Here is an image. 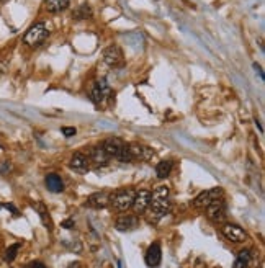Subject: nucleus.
Returning <instances> with one entry per match:
<instances>
[{"mask_svg":"<svg viewBox=\"0 0 265 268\" xmlns=\"http://www.w3.org/2000/svg\"><path fill=\"white\" fill-rule=\"evenodd\" d=\"M125 146V142L121 141V139L118 137H108V139H105L103 144H102V149L105 151V154L108 155V157H118L120 152H121V149H123Z\"/></svg>","mask_w":265,"mask_h":268,"instance_id":"obj_10","label":"nucleus"},{"mask_svg":"<svg viewBox=\"0 0 265 268\" xmlns=\"http://www.w3.org/2000/svg\"><path fill=\"white\" fill-rule=\"evenodd\" d=\"M221 232L222 235L227 239V240H231V242H234V244H239V242H244V240L247 239V234H246V230H244L242 227L239 226H236V224H222L221 226Z\"/></svg>","mask_w":265,"mask_h":268,"instance_id":"obj_6","label":"nucleus"},{"mask_svg":"<svg viewBox=\"0 0 265 268\" xmlns=\"http://www.w3.org/2000/svg\"><path fill=\"white\" fill-rule=\"evenodd\" d=\"M147 210H149V213H151V218L154 219V221H157V219L164 218L169 211H171V200H169V198H154L152 196Z\"/></svg>","mask_w":265,"mask_h":268,"instance_id":"obj_4","label":"nucleus"},{"mask_svg":"<svg viewBox=\"0 0 265 268\" xmlns=\"http://www.w3.org/2000/svg\"><path fill=\"white\" fill-rule=\"evenodd\" d=\"M88 160L90 162H93L95 165H100V167H103V165H107L108 164V155L105 154V151L102 149V146H98V147H92L88 151Z\"/></svg>","mask_w":265,"mask_h":268,"instance_id":"obj_16","label":"nucleus"},{"mask_svg":"<svg viewBox=\"0 0 265 268\" xmlns=\"http://www.w3.org/2000/svg\"><path fill=\"white\" fill-rule=\"evenodd\" d=\"M61 226L64 227V229H72L74 226H76V224H74V221H72V219H66V221L62 223Z\"/></svg>","mask_w":265,"mask_h":268,"instance_id":"obj_26","label":"nucleus"},{"mask_svg":"<svg viewBox=\"0 0 265 268\" xmlns=\"http://www.w3.org/2000/svg\"><path fill=\"white\" fill-rule=\"evenodd\" d=\"M222 196V190L220 186H216V188H210L206 191H201L200 195L193 200V208H198V210H205L206 206H210L211 203L215 200H218V198Z\"/></svg>","mask_w":265,"mask_h":268,"instance_id":"obj_3","label":"nucleus"},{"mask_svg":"<svg viewBox=\"0 0 265 268\" xmlns=\"http://www.w3.org/2000/svg\"><path fill=\"white\" fill-rule=\"evenodd\" d=\"M22 245L20 244H13V245H10V247L5 250V254H3V260L5 262H13L15 259H17V255H18V250Z\"/></svg>","mask_w":265,"mask_h":268,"instance_id":"obj_21","label":"nucleus"},{"mask_svg":"<svg viewBox=\"0 0 265 268\" xmlns=\"http://www.w3.org/2000/svg\"><path fill=\"white\" fill-rule=\"evenodd\" d=\"M120 160V162H131L132 160V157H131V154H130V149H128V144H125L123 146V149H121V152H120V155L116 157Z\"/></svg>","mask_w":265,"mask_h":268,"instance_id":"obj_23","label":"nucleus"},{"mask_svg":"<svg viewBox=\"0 0 265 268\" xmlns=\"http://www.w3.org/2000/svg\"><path fill=\"white\" fill-rule=\"evenodd\" d=\"M88 164H90V160H88V157L86 154L76 152L71 157L69 167H71L72 170H77V172H86V170H88Z\"/></svg>","mask_w":265,"mask_h":268,"instance_id":"obj_14","label":"nucleus"},{"mask_svg":"<svg viewBox=\"0 0 265 268\" xmlns=\"http://www.w3.org/2000/svg\"><path fill=\"white\" fill-rule=\"evenodd\" d=\"M172 167H174L172 160H162V162H159L157 167H156L157 179H167L172 172Z\"/></svg>","mask_w":265,"mask_h":268,"instance_id":"obj_19","label":"nucleus"},{"mask_svg":"<svg viewBox=\"0 0 265 268\" xmlns=\"http://www.w3.org/2000/svg\"><path fill=\"white\" fill-rule=\"evenodd\" d=\"M69 5V0H46V10L51 13H59L66 10Z\"/></svg>","mask_w":265,"mask_h":268,"instance_id":"obj_18","label":"nucleus"},{"mask_svg":"<svg viewBox=\"0 0 265 268\" xmlns=\"http://www.w3.org/2000/svg\"><path fill=\"white\" fill-rule=\"evenodd\" d=\"M47 36H49V31H47L46 25L43 23V21H40V23H35V25L30 26V30L26 31L25 36H23V43L31 46V47H35V46L43 45Z\"/></svg>","mask_w":265,"mask_h":268,"instance_id":"obj_1","label":"nucleus"},{"mask_svg":"<svg viewBox=\"0 0 265 268\" xmlns=\"http://www.w3.org/2000/svg\"><path fill=\"white\" fill-rule=\"evenodd\" d=\"M108 200L111 203V206H113V210L120 211V213H125L132 206L134 193H132L131 190H120V191H115L113 195H110Z\"/></svg>","mask_w":265,"mask_h":268,"instance_id":"obj_2","label":"nucleus"},{"mask_svg":"<svg viewBox=\"0 0 265 268\" xmlns=\"http://www.w3.org/2000/svg\"><path fill=\"white\" fill-rule=\"evenodd\" d=\"M206 216H208L210 221H213L216 224L224 221V218H226V201L222 200V196L218 198V200H215L210 206H206Z\"/></svg>","mask_w":265,"mask_h":268,"instance_id":"obj_5","label":"nucleus"},{"mask_svg":"<svg viewBox=\"0 0 265 268\" xmlns=\"http://www.w3.org/2000/svg\"><path fill=\"white\" fill-rule=\"evenodd\" d=\"M111 95V89L107 80H97V84L93 85L92 89V95H90V98H92V101L95 105H100L103 103L105 100L108 98V96Z\"/></svg>","mask_w":265,"mask_h":268,"instance_id":"obj_8","label":"nucleus"},{"mask_svg":"<svg viewBox=\"0 0 265 268\" xmlns=\"http://www.w3.org/2000/svg\"><path fill=\"white\" fill-rule=\"evenodd\" d=\"M46 188L52 193H61L64 190V181L57 174H47L46 175Z\"/></svg>","mask_w":265,"mask_h":268,"instance_id":"obj_17","label":"nucleus"},{"mask_svg":"<svg viewBox=\"0 0 265 268\" xmlns=\"http://www.w3.org/2000/svg\"><path fill=\"white\" fill-rule=\"evenodd\" d=\"M251 259H252L251 252H249V250H241L239 255L236 257L232 268H247V265L251 264Z\"/></svg>","mask_w":265,"mask_h":268,"instance_id":"obj_20","label":"nucleus"},{"mask_svg":"<svg viewBox=\"0 0 265 268\" xmlns=\"http://www.w3.org/2000/svg\"><path fill=\"white\" fill-rule=\"evenodd\" d=\"M103 61L107 62L108 66H111V67L123 66V64H125V56H123V51H121V47L116 46V45L108 46L107 49L103 51Z\"/></svg>","mask_w":265,"mask_h":268,"instance_id":"obj_7","label":"nucleus"},{"mask_svg":"<svg viewBox=\"0 0 265 268\" xmlns=\"http://www.w3.org/2000/svg\"><path fill=\"white\" fill-rule=\"evenodd\" d=\"M108 203H110V200L105 193H93V195H90L87 198L86 205L88 208H93V210H103V208L108 206Z\"/></svg>","mask_w":265,"mask_h":268,"instance_id":"obj_15","label":"nucleus"},{"mask_svg":"<svg viewBox=\"0 0 265 268\" xmlns=\"http://www.w3.org/2000/svg\"><path fill=\"white\" fill-rule=\"evenodd\" d=\"M69 268H81V264H77V262H76V264H71V267H69Z\"/></svg>","mask_w":265,"mask_h":268,"instance_id":"obj_28","label":"nucleus"},{"mask_svg":"<svg viewBox=\"0 0 265 268\" xmlns=\"http://www.w3.org/2000/svg\"><path fill=\"white\" fill-rule=\"evenodd\" d=\"M72 15H74L76 18H90V15H92V10H90L88 5L84 3V5H81L79 8L74 10Z\"/></svg>","mask_w":265,"mask_h":268,"instance_id":"obj_22","label":"nucleus"},{"mask_svg":"<svg viewBox=\"0 0 265 268\" xmlns=\"http://www.w3.org/2000/svg\"><path fill=\"white\" fill-rule=\"evenodd\" d=\"M152 196L154 198H169V188L167 186H157Z\"/></svg>","mask_w":265,"mask_h":268,"instance_id":"obj_24","label":"nucleus"},{"mask_svg":"<svg viewBox=\"0 0 265 268\" xmlns=\"http://www.w3.org/2000/svg\"><path fill=\"white\" fill-rule=\"evenodd\" d=\"M151 200H152V193L149 190H139L134 195V200H132V208H134L136 213H144L149 208Z\"/></svg>","mask_w":265,"mask_h":268,"instance_id":"obj_9","label":"nucleus"},{"mask_svg":"<svg viewBox=\"0 0 265 268\" xmlns=\"http://www.w3.org/2000/svg\"><path fill=\"white\" fill-rule=\"evenodd\" d=\"M128 149H130V154L132 160L134 159H139V160H147L151 159L152 155H154V152L151 151L147 146H142V144H128Z\"/></svg>","mask_w":265,"mask_h":268,"instance_id":"obj_12","label":"nucleus"},{"mask_svg":"<svg viewBox=\"0 0 265 268\" xmlns=\"http://www.w3.org/2000/svg\"><path fill=\"white\" fill-rule=\"evenodd\" d=\"M137 226H139V221H137V218L132 216V214H123V216H120L115 223L116 230H121V232H128V230L136 229Z\"/></svg>","mask_w":265,"mask_h":268,"instance_id":"obj_11","label":"nucleus"},{"mask_svg":"<svg viewBox=\"0 0 265 268\" xmlns=\"http://www.w3.org/2000/svg\"><path fill=\"white\" fill-rule=\"evenodd\" d=\"M28 268H46V265L41 264V262H31V264L28 265Z\"/></svg>","mask_w":265,"mask_h":268,"instance_id":"obj_27","label":"nucleus"},{"mask_svg":"<svg viewBox=\"0 0 265 268\" xmlns=\"http://www.w3.org/2000/svg\"><path fill=\"white\" fill-rule=\"evenodd\" d=\"M161 259H162V252H161V245L154 242L146 252V264L151 268H157L161 265Z\"/></svg>","mask_w":265,"mask_h":268,"instance_id":"obj_13","label":"nucleus"},{"mask_svg":"<svg viewBox=\"0 0 265 268\" xmlns=\"http://www.w3.org/2000/svg\"><path fill=\"white\" fill-rule=\"evenodd\" d=\"M76 128H69V126H66V128H62V134H64L66 137H72V136H76Z\"/></svg>","mask_w":265,"mask_h":268,"instance_id":"obj_25","label":"nucleus"},{"mask_svg":"<svg viewBox=\"0 0 265 268\" xmlns=\"http://www.w3.org/2000/svg\"><path fill=\"white\" fill-rule=\"evenodd\" d=\"M0 208H2V205H0Z\"/></svg>","mask_w":265,"mask_h":268,"instance_id":"obj_29","label":"nucleus"}]
</instances>
